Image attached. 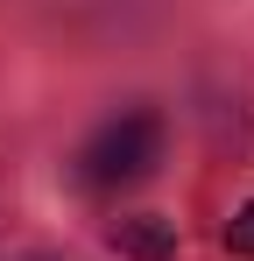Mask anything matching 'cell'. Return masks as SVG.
<instances>
[{"instance_id":"1","label":"cell","mask_w":254,"mask_h":261,"mask_svg":"<svg viewBox=\"0 0 254 261\" xmlns=\"http://www.w3.org/2000/svg\"><path fill=\"white\" fill-rule=\"evenodd\" d=\"M156 155H163V120L148 113V106H134L120 120H106V127L85 141V184H134V176L156 170Z\"/></svg>"},{"instance_id":"3","label":"cell","mask_w":254,"mask_h":261,"mask_svg":"<svg viewBox=\"0 0 254 261\" xmlns=\"http://www.w3.org/2000/svg\"><path fill=\"white\" fill-rule=\"evenodd\" d=\"M226 247H233L240 261H254V205H240V212H233V226H226Z\"/></svg>"},{"instance_id":"2","label":"cell","mask_w":254,"mask_h":261,"mask_svg":"<svg viewBox=\"0 0 254 261\" xmlns=\"http://www.w3.org/2000/svg\"><path fill=\"white\" fill-rule=\"evenodd\" d=\"M113 247H120V254H134V261H176V226H169V219H120V226H113Z\"/></svg>"}]
</instances>
